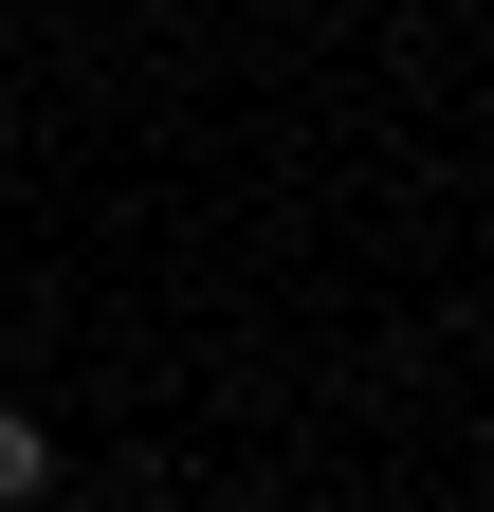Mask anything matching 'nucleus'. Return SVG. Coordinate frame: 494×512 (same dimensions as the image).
<instances>
[{
  "instance_id": "f257e3e1",
  "label": "nucleus",
  "mask_w": 494,
  "mask_h": 512,
  "mask_svg": "<svg viewBox=\"0 0 494 512\" xmlns=\"http://www.w3.org/2000/svg\"><path fill=\"white\" fill-rule=\"evenodd\" d=\"M55 494V439H37V403H0V512H37Z\"/></svg>"
},
{
  "instance_id": "f03ea898",
  "label": "nucleus",
  "mask_w": 494,
  "mask_h": 512,
  "mask_svg": "<svg viewBox=\"0 0 494 512\" xmlns=\"http://www.w3.org/2000/svg\"><path fill=\"white\" fill-rule=\"evenodd\" d=\"M37 512H55V494H37Z\"/></svg>"
}]
</instances>
